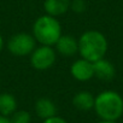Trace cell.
<instances>
[{
	"mask_svg": "<svg viewBox=\"0 0 123 123\" xmlns=\"http://www.w3.org/2000/svg\"><path fill=\"white\" fill-rule=\"evenodd\" d=\"M79 40V54L81 58L87 59L92 63L105 58L109 48L106 36L99 30H86L80 35Z\"/></svg>",
	"mask_w": 123,
	"mask_h": 123,
	"instance_id": "1",
	"label": "cell"
},
{
	"mask_svg": "<svg viewBox=\"0 0 123 123\" xmlns=\"http://www.w3.org/2000/svg\"><path fill=\"white\" fill-rule=\"evenodd\" d=\"M93 110L100 119L117 121L123 116V98L115 91H103L95 95Z\"/></svg>",
	"mask_w": 123,
	"mask_h": 123,
	"instance_id": "2",
	"label": "cell"
},
{
	"mask_svg": "<svg viewBox=\"0 0 123 123\" xmlns=\"http://www.w3.org/2000/svg\"><path fill=\"white\" fill-rule=\"evenodd\" d=\"M31 34L39 45L54 46L58 39L62 36V24L57 17L49 15H42L33 23Z\"/></svg>",
	"mask_w": 123,
	"mask_h": 123,
	"instance_id": "3",
	"label": "cell"
},
{
	"mask_svg": "<svg viewBox=\"0 0 123 123\" xmlns=\"http://www.w3.org/2000/svg\"><path fill=\"white\" fill-rule=\"evenodd\" d=\"M36 46V40L34 39L33 34L29 33H17L12 35L6 43L7 51L15 57L30 55Z\"/></svg>",
	"mask_w": 123,
	"mask_h": 123,
	"instance_id": "4",
	"label": "cell"
},
{
	"mask_svg": "<svg viewBox=\"0 0 123 123\" xmlns=\"http://www.w3.org/2000/svg\"><path fill=\"white\" fill-rule=\"evenodd\" d=\"M57 54L58 53L55 52L53 46L39 45L29 55L30 64L35 70L46 71L54 65L57 60Z\"/></svg>",
	"mask_w": 123,
	"mask_h": 123,
	"instance_id": "5",
	"label": "cell"
},
{
	"mask_svg": "<svg viewBox=\"0 0 123 123\" xmlns=\"http://www.w3.org/2000/svg\"><path fill=\"white\" fill-rule=\"evenodd\" d=\"M70 75L74 80L79 82H87L94 77V69L93 63L87 59L79 58L74 60V63L70 67Z\"/></svg>",
	"mask_w": 123,
	"mask_h": 123,
	"instance_id": "6",
	"label": "cell"
},
{
	"mask_svg": "<svg viewBox=\"0 0 123 123\" xmlns=\"http://www.w3.org/2000/svg\"><path fill=\"white\" fill-rule=\"evenodd\" d=\"M55 52L63 57H74L79 53V40L74 35L62 34L55 45L53 46Z\"/></svg>",
	"mask_w": 123,
	"mask_h": 123,
	"instance_id": "7",
	"label": "cell"
},
{
	"mask_svg": "<svg viewBox=\"0 0 123 123\" xmlns=\"http://www.w3.org/2000/svg\"><path fill=\"white\" fill-rule=\"evenodd\" d=\"M93 69H94V77L101 81H111L116 75L115 65L105 58H101L94 62Z\"/></svg>",
	"mask_w": 123,
	"mask_h": 123,
	"instance_id": "8",
	"label": "cell"
},
{
	"mask_svg": "<svg viewBox=\"0 0 123 123\" xmlns=\"http://www.w3.org/2000/svg\"><path fill=\"white\" fill-rule=\"evenodd\" d=\"M34 110H35L36 116L40 117L42 121L51 118L53 116H57V106H55L54 101L51 100L49 98H46V97L39 98L35 101Z\"/></svg>",
	"mask_w": 123,
	"mask_h": 123,
	"instance_id": "9",
	"label": "cell"
},
{
	"mask_svg": "<svg viewBox=\"0 0 123 123\" xmlns=\"http://www.w3.org/2000/svg\"><path fill=\"white\" fill-rule=\"evenodd\" d=\"M70 3L71 0H45L43 11L46 15L58 18L70 10Z\"/></svg>",
	"mask_w": 123,
	"mask_h": 123,
	"instance_id": "10",
	"label": "cell"
},
{
	"mask_svg": "<svg viewBox=\"0 0 123 123\" xmlns=\"http://www.w3.org/2000/svg\"><path fill=\"white\" fill-rule=\"evenodd\" d=\"M95 95L88 91H80L73 97V105L80 111H91L94 109Z\"/></svg>",
	"mask_w": 123,
	"mask_h": 123,
	"instance_id": "11",
	"label": "cell"
},
{
	"mask_svg": "<svg viewBox=\"0 0 123 123\" xmlns=\"http://www.w3.org/2000/svg\"><path fill=\"white\" fill-rule=\"evenodd\" d=\"M17 99L13 94L9 92L0 93V115L10 117L17 110Z\"/></svg>",
	"mask_w": 123,
	"mask_h": 123,
	"instance_id": "12",
	"label": "cell"
},
{
	"mask_svg": "<svg viewBox=\"0 0 123 123\" xmlns=\"http://www.w3.org/2000/svg\"><path fill=\"white\" fill-rule=\"evenodd\" d=\"M10 119L12 123H31V115L27 110H16Z\"/></svg>",
	"mask_w": 123,
	"mask_h": 123,
	"instance_id": "13",
	"label": "cell"
},
{
	"mask_svg": "<svg viewBox=\"0 0 123 123\" xmlns=\"http://www.w3.org/2000/svg\"><path fill=\"white\" fill-rule=\"evenodd\" d=\"M87 9V4L85 0H71L70 3V10L75 13H82Z\"/></svg>",
	"mask_w": 123,
	"mask_h": 123,
	"instance_id": "14",
	"label": "cell"
},
{
	"mask_svg": "<svg viewBox=\"0 0 123 123\" xmlns=\"http://www.w3.org/2000/svg\"><path fill=\"white\" fill-rule=\"evenodd\" d=\"M42 123H68V121L63 117H60V116H53L51 118H47V119H43Z\"/></svg>",
	"mask_w": 123,
	"mask_h": 123,
	"instance_id": "15",
	"label": "cell"
},
{
	"mask_svg": "<svg viewBox=\"0 0 123 123\" xmlns=\"http://www.w3.org/2000/svg\"><path fill=\"white\" fill-rule=\"evenodd\" d=\"M0 123H12L10 117H5V116H1L0 115Z\"/></svg>",
	"mask_w": 123,
	"mask_h": 123,
	"instance_id": "16",
	"label": "cell"
},
{
	"mask_svg": "<svg viewBox=\"0 0 123 123\" xmlns=\"http://www.w3.org/2000/svg\"><path fill=\"white\" fill-rule=\"evenodd\" d=\"M4 46H5V41H4V37H3V35L0 34V53H1V51L4 49Z\"/></svg>",
	"mask_w": 123,
	"mask_h": 123,
	"instance_id": "17",
	"label": "cell"
},
{
	"mask_svg": "<svg viewBox=\"0 0 123 123\" xmlns=\"http://www.w3.org/2000/svg\"><path fill=\"white\" fill-rule=\"evenodd\" d=\"M97 123H117V121H106V119H100Z\"/></svg>",
	"mask_w": 123,
	"mask_h": 123,
	"instance_id": "18",
	"label": "cell"
}]
</instances>
